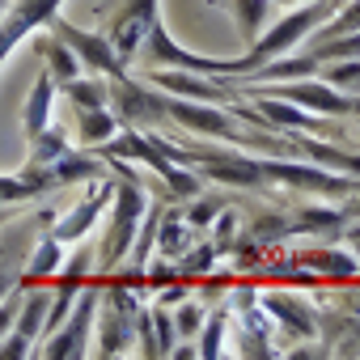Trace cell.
<instances>
[{
	"mask_svg": "<svg viewBox=\"0 0 360 360\" xmlns=\"http://www.w3.org/2000/svg\"><path fill=\"white\" fill-rule=\"evenodd\" d=\"M322 77H326V85H352V89H360V60H347L339 68H326Z\"/></svg>",
	"mask_w": 360,
	"mask_h": 360,
	"instance_id": "cell-25",
	"label": "cell"
},
{
	"mask_svg": "<svg viewBox=\"0 0 360 360\" xmlns=\"http://www.w3.org/2000/svg\"><path fill=\"white\" fill-rule=\"evenodd\" d=\"M335 9H339V0H309L305 9L288 13L284 22H276V26H271V34H259V39L250 43V51H246L242 60H233V64H229V77H242V72H250V68H259V64H267V60L284 56L288 47H297L301 39H309V30H318Z\"/></svg>",
	"mask_w": 360,
	"mask_h": 360,
	"instance_id": "cell-1",
	"label": "cell"
},
{
	"mask_svg": "<svg viewBox=\"0 0 360 360\" xmlns=\"http://www.w3.org/2000/svg\"><path fill=\"white\" fill-rule=\"evenodd\" d=\"M64 89L77 98V106H106L102 81H81V77H72V81H64Z\"/></svg>",
	"mask_w": 360,
	"mask_h": 360,
	"instance_id": "cell-20",
	"label": "cell"
},
{
	"mask_svg": "<svg viewBox=\"0 0 360 360\" xmlns=\"http://www.w3.org/2000/svg\"><path fill=\"white\" fill-rule=\"evenodd\" d=\"M276 5H284V9H292V5H301V0H276Z\"/></svg>",
	"mask_w": 360,
	"mask_h": 360,
	"instance_id": "cell-34",
	"label": "cell"
},
{
	"mask_svg": "<svg viewBox=\"0 0 360 360\" xmlns=\"http://www.w3.org/2000/svg\"><path fill=\"white\" fill-rule=\"evenodd\" d=\"M263 309L276 314V318H284L297 335H314V314L305 305H297L292 297H263Z\"/></svg>",
	"mask_w": 360,
	"mask_h": 360,
	"instance_id": "cell-14",
	"label": "cell"
},
{
	"mask_svg": "<svg viewBox=\"0 0 360 360\" xmlns=\"http://www.w3.org/2000/svg\"><path fill=\"white\" fill-rule=\"evenodd\" d=\"M301 263H305V267H326V271H330V276H339V280L356 276V259L335 255V250H309V255H301Z\"/></svg>",
	"mask_w": 360,
	"mask_h": 360,
	"instance_id": "cell-17",
	"label": "cell"
},
{
	"mask_svg": "<svg viewBox=\"0 0 360 360\" xmlns=\"http://www.w3.org/2000/svg\"><path fill=\"white\" fill-rule=\"evenodd\" d=\"M110 195H115V187H110V183H102V187H98V191H94V195L72 212V217H64V221L56 225V233H51V238H56V242H77V238H85V229L98 221V212H102V204H106Z\"/></svg>",
	"mask_w": 360,
	"mask_h": 360,
	"instance_id": "cell-12",
	"label": "cell"
},
{
	"mask_svg": "<svg viewBox=\"0 0 360 360\" xmlns=\"http://www.w3.org/2000/svg\"><path fill=\"white\" fill-rule=\"evenodd\" d=\"M165 115L178 119L187 131H200V136H217V140H238V127L233 119L221 110V106H208V102H169L165 98Z\"/></svg>",
	"mask_w": 360,
	"mask_h": 360,
	"instance_id": "cell-7",
	"label": "cell"
},
{
	"mask_svg": "<svg viewBox=\"0 0 360 360\" xmlns=\"http://www.w3.org/2000/svg\"><path fill=\"white\" fill-rule=\"evenodd\" d=\"M157 238H161V255H183L191 246V233H187V225L178 221V217H165L157 225Z\"/></svg>",
	"mask_w": 360,
	"mask_h": 360,
	"instance_id": "cell-18",
	"label": "cell"
},
{
	"mask_svg": "<svg viewBox=\"0 0 360 360\" xmlns=\"http://www.w3.org/2000/svg\"><path fill=\"white\" fill-rule=\"evenodd\" d=\"M200 322H204V309L200 305H183V309H178V335H183V339H191L200 330Z\"/></svg>",
	"mask_w": 360,
	"mask_h": 360,
	"instance_id": "cell-27",
	"label": "cell"
},
{
	"mask_svg": "<svg viewBox=\"0 0 360 360\" xmlns=\"http://www.w3.org/2000/svg\"><path fill=\"white\" fill-rule=\"evenodd\" d=\"M140 339H144V356H161V343L153 339V318H140Z\"/></svg>",
	"mask_w": 360,
	"mask_h": 360,
	"instance_id": "cell-30",
	"label": "cell"
},
{
	"mask_svg": "<svg viewBox=\"0 0 360 360\" xmlns=\"http://www.w3.org/2000/svg\"><path fill=\"white\" fill-rule=\"evenodd\" d=\"M9 280H13V276H9V267H0V292L9 288Z\"/></svg>",
	"mask_w": 360,
	"mask_h": 360,
	"instance_id": "cell-33",
	"label": "cell"
},
{
	"mask_svg": "<svg viewBox=\"0 0 360 360\" xmlns=\"http://www.w3.org/2000/svg\"><path fill=\"white\" fill-rule=\"evenodd\" d=\"M60 255H64V242H56V238H43V246H39V255L30 259V280H43L56 263H60Z\"/></svg>",
	"mask_w": 360,
	"mask_h": 360,
	"instance_id": "cell-19",
	"label": "cell"
},
{
	"mask_svg": "<svg viewBox=\"0 0 360 360\" xmlns=\"http://www.w3.org/2000/svg\"><path fill=\"white\" fill-rule=\"evenodd\" d=\"M26 352H30V339H26V335H18V330L9 335V343H5V347H0V356H5V360H13V356H26Z\"/></svg>",
	"mask_w": 360,
	"mask_h": 360,
	"instance_id": "cell-29",
	"label": "cell"
},
{
	"mask_svg": "<svg viewBox=\"0 0 360 360\" xmlns=\"http://www.w3.org/2000/svg\"><path fill=\"white\" fill-rule=\"evenodd\" d=\"M115 98L127 123H148V119H165V98L144 94L140 85H127L123 77H115Z\"/></svg>",
	"mask_w": 360,
	"mask_h": 360,
	"instance_id": "cell-11",
	"label": "cell"
},
{
	"mask_svg": "<svg viewBox=\"0 0 360 360\" xmlns=\"http://www.w3.org/2000/svg\"><path fill=\"white\" fill-rule=\"evenodd\" d=\"M56 9H60V0H18L13 13L0 22V64L9 60V51H13V47H18L34 26L51 22V18H56Z\"/></svg>",
	"mask_w": 360,
	"mask_h": 360,
	"instance_id": "cell-6",
	"label": "cell"
},
{
	"mask_svg": "<svg viewBox=\"0 0 360 360\" xmlns=\"http://www.w3.org/2000/svg\"><path fill=\"white\" fill-rule=\"evenodd\" d=\"M148 81L169 89V94H178V98H200V102H217V106L233 102V94L225 85H212L204 72H169L165 68V72H148Z\"/></svg>",
	"mask_w": 360,
	"mask_h": 360,
	"instance_id": "cell-10",
	"label": "cell"
},
{
	"mask_svg": "<svg viewBox=\"0 0 360 360\" xmlns=\"http://www.w3.org/2000/svg\"><path fill=\"white\" fill-rule=\"evenodd\" d=\"M72 305H77L72 322H68L64 330H56V339L47 343V356H51V360H60V356H85V352H89V347H85V335H89V314H94V305H98V288H85Z\"/></svg>",
	"mask_w": 360,
	"mask_h": 360,
	"instance_id": "cell-9",
	"label": "cell"
},
{
	"mask_svg": "<svg viewBox=\"0 0 360 360\" xmlns=\"http://www.w3.org/2000/svg\"><path fill=\"white\" fill-rule=\"evenodd\" d=\"M276 0H229V9L238 18V30H242V43L250 47L259 34H263V22H267V9Z\"/></svg>",
	"mask_w": 360,
	"mask_h": 360,
	"instance_id": "cell-13",
	"label": "cell"
},
{
	"mask_svg": "<svg viewBox=\"0 0 360 360\" xmlns=\"http://www.w3.org/2000/svg\"><path fill=\"white\" fill-rule=\"evenodd\" d=\"M51 72H43L39 81H34V98H30V106H26V131L30 136H39L43 127H47V115H51Z\"/></svg>",
	"mask_w": 360,
	"mask_h": 360,
	"instance_id": "cell-15",
	"label": "cell"
},
{
	"mask_svg": "<svg viewBox=\"0 0 360 360\" xmlns=\"http://www.w3.org/2000/svg\"><path fill=\"white\" fill-rule=\"evenodd\" d=\"M115 195H119V204H115V225H110V233H106V255H102L106 267H115V263L123 259V250L131 246L136 221H140V212H144V191H140L136 183L115 187Z\"/></svg>",
	"mask_w": 360,
	"mask_h": 360,
	"instance_id": "cell-4",
	"label": "cell"
},
{
	"mask_svg": "<svg viewBox=\"0 0 360 360\" xmlns=\"http://www.w3.org/2000/svg\"><path fill=\"white\" fill-rule=\"evenodd\" d=\"M157 22V0H127L123 13L115 18V30H110V47L119 60H131L136 47L144 43L148 26Z\"/></svg>",
	"mask_w": 360,
	"mask_h": 360,
	"instance_id": "cell-5",
	"label": "cell"
},
{
	"mask_svg": "<svg viewBox=\"0 0 360 360\" xmlns=\"http://www.w3.org/2000/svg\"><path fill=\"white\" fill-rule=\"evenodd\" d=\"M56 34H60L89 68H98V72H106V77H123V60L115 56V47H110L102 34H85V30H77V26H68V22H56Z\"/></svg>",
	"mask_w": 360,
	"mask_h": 360,
	"instance_id": "cell-8",
	"label": "cell"
},
{
	"mask_svg": "<svg viewBox=\"0 0 360 360\" xmlns=\"http://www.w3.org/2000/svg\"><path fill=\"white\" fill-rule=\"evenodd\" d=\"M26 195H34V187L26 183V178H0V204H18Z\"/></svg>",
	"mask_w": 360,
	"mask_h": 360,
	"instance_id": "cell-26",
	"label": "cell"
},
{
	"mask_svg": "<svg viewBox=\"0 0 360 360\" xmlns=\"http://www.w3.org/2000/svg\"><path fill=\"white\" fill-rule=\"evenodd\" d=\"M144 43H148V60L153 64H165V68H191V72H204V77H229V64L233 60H217V56H195V51H183L174 39H169V30L161 26V18L148 26V34H144Z\"/></svg>",
	"mask_w": 360,
	"mask_h": 360,
	"instance_id": "cell-2",
	"label": "cell"
},
{
	"mask_svg": "<svg viewBox=\"0 0 360 360\" xmlns=\"http://www.w3.org/2000/svg\"><path fill=\"white\" fill-rule=\"evenodd\" d=\"M221 212V200H204V208H191V225H204Z\"/></svg>",
	"mask_w": 360,
	"mask_h": 360,
	"instance_id": "cell-31",
	"label": "cell"
},
{
	"mask_svg": "<svg viewBox=\"0 0 360 360\" xmlns=\"http://www.w3.org/2000/svg\"><path fill=\"white\" fill-rule=\"evenodd\" d=\"M81 140H89V144H106L110 136H115V119L102 110V106H81Z\"/></svg>",
	"mask_w": 360,
	"mask_h": 360,
	"instance_id": "cell-16",
	"label": "cell"
},
{
	"mask_svg": "<svg viewBox=\"0 0 360 360\" xmlns=\"http://www.w3.org/2000/svg\"><path fill=\"white\" fill-rule=\"evenodd\" d=\"M271 98L297 102L301 110H314V115H352V110H356V102L343 98L335 85H326V81H309V77H292L288 85H276V81H271Z\"/></svg>",
	"mask_w": 360,
	"mask_h": 360,
	"instance_id": "cell-3",
	"label": "cell"
},
{
	"mask_svg": "<svg viewBox=\"0 0 360 360\" xmlns=\"http://www.w3.org/2000/svg\"><path fill=\"white\" fill-rule=\"evenodd\" d=\"M22 314V326H18V335H26V339H34V335H43V318H47V297L39 292V297H30V305L26 309H18Z\"/></svg>",
	"mask_w": 360,
	"mask_h": 360,
	"instance_id": "cell-21",
	"label": "cell"
},
{
	"mask_svg": "<svg viewBox=\"0 0 360 360\" xmlns=\"http://www.w3.org/2000/svg\"><path fill=\"white\" fill-rule=\"evenodd\" d=\"M347 238H352V242H356V246H360V229H352V233H347Z\"/></svg>",
	"mask_w": 360,
	"mask_h": 360,
	"instance_id": "cell-35",
	"label": "cell"
},
{
	"mask_svg": "<svg viewBox=\"0 0 360 360\" xmlns=\"http://www.w3.org/2000/svg\"><path fill=\"white\" fill-rule=\"evenodd\" d=\"M18 309H22V305H18V297H13V301H5V305H0V335L9 330V322L18 318Z\"/></svg>",
	"mask_w": 360,
	"mask_h": 360,
	"instance_id": "cell-32",
	"label": "cell"
},
{
	"mask_svg": "<svg viewBox=\"0 0 360 360\" xmlns=\"http://www.w3.org/2000/svg\"><path fill=\"white\" fill-rule=\"evenodd\" d=\"M47 56H51V72H56L60 81H72V77H77V56L64 47V39L47 43Z\"/></svg>",
	"mask_w": 360,
	"mask_h": 360,
	"instance_id": "cell-22",
	"label": "cell"
},
{
	"mask_svg": "<svg viewBox=\"0 0 360 360\" xmlns=\"http://www.w3.org/2000/svg\"><path fill=\"white\" fill-rule=\"evenodd\" d=\"M148 318H153V326H157V335H161V356H169V352H174V335H178L174 322L165 318V309H153Z\"/></svg>",
	"mask_w": 360,
	"mask_h": 360,
	"instance_id": "cell-28",
	"label": "cell"
},
{
	"mask_svg": "<svg viewBox=\"0 0 360 360\" xmlns=\"http://www.w3.org/2000/svg\"><path fill=\"white\" fill-rule=\"evenodd\" d=\"M221 339H225V314H217V318L208 322V330H204V343H200L195 352L212 360V356H221Z\"/></svg>",
	"mask_w": 360,
	"mask_h": 360,
	"instance_id": "cell-24",
	"label": "cell"
},
{
	"mask_svg": "<svg viewBox=\"0 0 360 360\" xmlns=\"http://www.w3.org/2000/svg\"><path fill=\"white\" fill-rule=\"evenodd\" d=\"M352 30H360V0H356V5H347L330 26H322L318 39H335V34H352Z\"/></svg>",
	"mask_w": 360,
	"mask_h": 360,
	"instance_id": "cell-23",
	"label": "cell"
}]
</instances>
